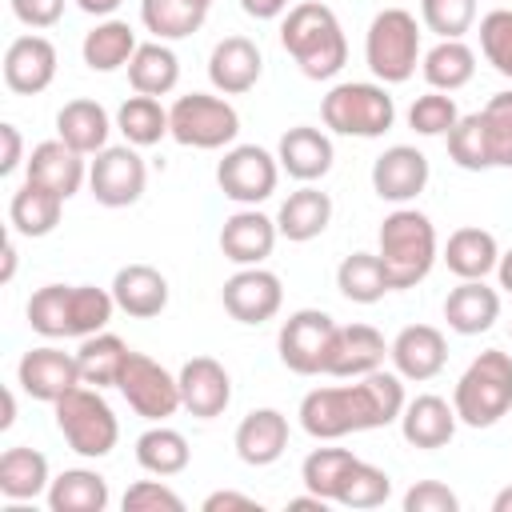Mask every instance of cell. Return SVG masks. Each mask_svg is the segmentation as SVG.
Instances as JSON below:
<instances>
[{
	"label": "cell",
	"mask_w": 512,
	"mask_h": 512,
	"mask_svg": "<svg viewBox=\"0 0 512 512\" xmlns=\"http://www.w3.org/2000/svg\"><path fill=\"white\" fill-rule=\"evenodd\" d=\"M404 412V376L400 372H368L352 384L312 388L300 400V428L312 440H340L348 432H372L396 424Z\"/></svg>",
	"instance_id": "obj_1"
},
{
	"label": "cell",
	"mask_w": 512,
	"mask_h": 512,
	"mask_svg": "<svg viewBox=\"0 0 512 512\" xmlns=\"http://www.w3.org/2000/svg\"><path fill=\"white\" fill-rule=\"evenodd\" d=\"M280 44L308 80H332L348 60V40L336 12L320 0H300L280 20Z\"/></svg>",
	"instance_id": "obj_2"
},
{
	"label": "cell",
	"mask_w": 512,
	"mask_h": 512,
	"mask_svg": "<svg viewBox=\"0 0 512 512\" xmlns=\"http://www.w3.org/2000/svg\"><path fill=\"white\" fill-rule=\"evenodd\" d=\"M376 240H380L376 256H380V264H384V272L392 280V292L416 288L432 272V264L440 256L436 224L420 208H408V204H400L396 212L384 216Z\"/></svg>",
	"instance_id": "obj_3"
},
{
	"label": "cell",
	"mask_w": 512,
	"mask_h": 512,
	"mask_svg": "<svg viewBox=\"0 0 512 512\" xmlns=\"http://www.w3.org/2000/svg\"><path fill=\"white\" fill-rule=\"evenodd\" d=\"M452 408L468 428H492L512 412V356L500 348L480 352L452 388Z\"/></svg>",
	"instance_id": "obj_4"
},
{
	"label": "cell",
	"mask_w": 512,
	"mask_h": 512,
	"mask_svg": "<svg viewBox=\"0 0 512 512\" xmlns=\"http://www.w3.org/2000/svg\"><path fill=\"white\" fill-rule=\"evenodd\" d=\"M320 120L336 136L376 140L396 124V100L380 80H344L320 100Z\"/></svg>",
	"instance_id": "obj_5"
},
{
	"label": "cell",
	"mask_w": 512,
	"mask_h": 512,
	"mask_svg": "<svg viewBox=\"0 0 512 512\" xmlns=\"http://www.w3.org/2000/svg\"><path fill=\"white\" fill-rule=\"evenodd\" d=\"M56 428L68 440V448L84 460H100L116 448L120 440V420L112 412V404L104 400V388L92 384H76L72 392H64L56 404Z\"/></svg>",
	"instance_id": "obj_6"
},
{
	"label": "cell",
	"mask_w": 512,
	"mask_h": 512,
	"mask_svg": "<svg viewBox=\"0 0 512 512\" xmlns=\"http://www.w3.org/2000/svg\"><path fill=\"white\" fill-rule=\"evenodd\" d=\"M364 60L380 84L412 80L420 64V24L408 8H380L364 32Z\"/></svg>",
	"instance_id": "obj_7"
},
{
	"label": "cell",
	"mask_w": 512,
	"mask_h": 512,
	"mask_svg": "<svg viewBox=\"0 0 512 512\" xmlns=\"http://www.w3.org/2000/svg\"><path fill=\"white\" fill-rule=\"evenodd\" d=\"M168 128L172 140L184 148H200V152H216V148H232L240 136V112L224 100V96H208V92H188L176 96L168 108Z\"/></svg>",
	"instance_id": "obj_8"
},
{
	"label": "cell",
	"mask_w": 512,
	"mask_h": 512,
	"mask_svg": "<svg viewBox=\"0 0 512 512\" xmlns=\"http://www.w3.org/2000/svg\"><path fill=\"white\" fill-rule=\"evenodd\" d=\"M332 336H336V320L324 308H296L276 336L280 364L296 376H324Z\"/></svg>",
	"instance_id": "obj_9"
},
{
	"label": "cell",
	"mask_w": 512,
	"mask_h": 512,
	"mask_svg": "<svg viewBox=\"0 0 512 512\" xmlns=\"http://www.w3.org/2000/svg\"><path fill=\"white\" fill-rule=\"evenodd\" d=\"M120 396L128 400V408L152 424H164L176 408H184L180 400V376H172L160 360L144 356V352H128V364L120 372Z\"/></svg>",
	"instance_id": "obj_10"
},
{
	"label": "cell",
	"mask_w": 512,
	"mask_h": 512,
	"mask_svg": "<svg viewBox=\"0 0 512 512\" xmlns=\"http://www.w3.org/2000/svg\"><path fill=\"white\" fill-rule=\"evenodd\" d=\"M216 184L228 200L256 208L260 200H268L280 184V160L260 148V144H232L224 152V160L216 164Z\"/></svg>",
	"instance_id": "obj_11"
},
{
	"label": "cell",
	"mask_w": 512,
	"mask_h": 512,
	"mask_svg": "<svg viewBox=\"0 0 512 512\" xmlns=\"http://www.w3.org/2000/svg\"><path fill=\"white\" fill-rule=\"evenodd\" d=\"M148 168L136 152V144H108L88 164V192L104 208H128L144 196Z\"/></svg>",
	"instance_id": "obj_12"
},
{
	"label": "cell",
	"mask_w": 512,
	"mask_h": 512,
	"mask_svg": "<svg viewBox=\"0 0 512 512\" xmlns=\"http://www.w3.org/2000/svg\"><path fill=\"white\" fill-rule=\"evenodd\" d=\"M432 180V164L412 144H392L372 160V192L388 204H412Z\"/></svg>",
	"instance_id": "obj_13"
},
{
	"label": "cell",
	"mask_w": 512,
	"mask_h": 512,
	"mask_svg": "<svg viewBox=\"0 0 512 512\" xmlns=\"http://www.w3.org/2000/svg\"><path fill=\"white\" fill-rule=\"evenodd\" d=\"M220 300H224V312L240 324H264L280 312L284 304V288H280V276L252 264V268H240L224 280L220 288Z\"/></svg>",
	"instance_id": "obj_14"
},
{
	"label": "cell",
	"mask_w": 512,
	"mask_h": 512,
	"mask_svg": "<svg viewBox=\"0 0 512 512\" xmlns=\"http://www.w3.org/2000/svg\"><path fill=\"white\" fill-rule=\"evenodd\" d=\"M16 384L32 396V400H44V404H56L64 392H72L80 380V364H76V352H64L56 344H40V348H28L16 364Z\"/></svg>",
	"instance_id": "obj_15"
},
{
	"label": "cell",
	"mask_w": 512,
	"mask_h": 512,
	"mask_svg": "<svg viewBox=\"0 0 512 512\" xmlns=\"http://www.w3.org/2000/svg\"><path fill=\"white\" fill-rule=\"evenodd\" d=\"M176 376H180L184 412H192L196 420H216L232 404V376H228V368L220 360L192 356V360H184V368Z\"/></svg>",
	"instance_id": "obj_16"
},
{
	"label": "cell",
	"mask_w": 512,
	"mask_h": 512,
	"mask_svg": "<svg viewBox=\"0 0 512 512\" xmlns=\"http://www.w3.org/2000/svg\"><path fill=\"white\" fill-rule=\"evenodd\" d=\"M56 80V44L40 32L16 36L4 48V84L16 96H36Z\"/></svg>",
	"instance_id": "obj_17"
},
{
	"label": "cell",
	"mask_w": 512,
	"mask_h": 512,
	"mask_svg": "<svg viewBox=\"0 0 512 512\" xmlns=\"http://www.w3.org/2000/svg\"><path fill=\"white\" fill-rule=\"evenodd\" d=\"M384 356H388V344L372 324H336L324 376L356 380V376H368V372L384 368Z\"/></svg>",
	"instance_id": "obj_18"
},
{
	"label": "cell",
	"mask_w": 512,
	"mask_h": 512,
	"mask_svg": "<svg viewBox=\"0 0 512 512\" xmlns=\"http://www.w3.org/2000/svg\"><path fill=\"white\" fill-rule=\"evenodd\" d=\"M388 360L404 380H432L444 372L448 364V340L440 328L432 324H408L396 332V340L388 344Z\"/></svg>",
	"instance_id": "obj_19"
},
{
	"label": "cell",
	"mask_w": 512,
	"mask_h": 512,
	"mask_svg": "<svg viewBox=\"0 0 512 512\" xmlns=\"http://www.w3.org/2000/svg\"><path fill=\"white\" fill-rule=\"evenodd\" d=\"M24 180L56 192L60 200H72L80 192V184L88 180V164L76 148H68L60 136L56 140H40L32 148V156L24 160Z\"/></svg>",
	"instance_id": "obj_20"
},
{
	"label": "cell",
	"mask_w": 512,
	"mask_h": 512,
	"mask_svg": "<svg viewBox=\"0 0 512 512\" xmlns=\"http://www.w3.org/2000/svg\"><path fill=\"white\" fill-rule=\"evenodd\" d=\"M280 240V228L272 216H264L260 208H240L224 220L220 228V252L224 260L240 264V268H252V264H264L272 256Z\"/></svg>",
	"instance_id": "obj_21"
},
{
	"label": "cell",
	"mask_w": 512,
	"mask_h": 512,
	"mask_svg": "<svg viewBox=\"0 0 512 512\" xmlns=\"http://www.w3.org/2000/svg\"><path fill=\"white\" fill-rule=\"evenodd\" d=\"M260 72H264V56H260L256 40H248V36H224L208 56V80L220 96L252 92Z\"/></svg>",
	"instance_id": "obj_22"
},
{
	"label": "cell",
	"mask_w": 512,
	"mask_h": 512,
	"mask_svg": "<svg viewBox=\"0 0 512 512\" xmlns=\"http://www.w3.org/2000/svg\"><path fill=\"white\" fill-rule=\"evenodd\" d=\"M276 160H280V168H284L292 180L312 184V180H320V176L332 172V160H336V152H332V136H328L324 128L296 124V128H288V132L280 136V144H276Z\"/></svg>",
	"instance_id": "obj_23"
},
{
	"label": "cell",
	"mask_w": 512,
	"mask_h": 512,
	"mask_svg": "<svg viewBox=\"0 0 512 512\" xmlns=\"http://www.w3.org/2000/svg\"><path fill=\"white\" fill-rule=\"evenodd\" d=\"M236 456L252 468H268L284 456L288 448V416L280 408H252L240 424H236Z\"/></svg>",
	"instance_id": "obj_24"
},
{
	"label": "cell",
	"mask_w": 512,
	"mask_h": 512,
	"mask_svg": "<svg viewBox=\"0 0 512 512\" xmlns=\"http://www.w3.org/2000/svg\"><path fill=\"white\" fill-rule=\"evenodd\" d=\"M112 300L132 320H152L168 308V280L152 264H124L112 276Z\"/></svg>",
	"instance_id": "obj_25"
},
{
	"label": "cell",
	"mask_w": 512,
	"mask_h": 512,
	"mask_svg": "<svg viewBox=\"0 0 512 512\" xmlns=\"http://www.w3.org/2000/svg\"><path fill=\"white\" fill-rule=\"evenodd\" d=\"M456 424H460V416H456V408H452L444 396L424 392V396H416V400H404L400 432H404V440H408L412 448H424V452L444 448V444L456 436Z\"/></svg>",
	"instance_id": "obj_26"
},
{
	"label": "cell",
	"mask_w": 512,
	"mask_h": 512,
	"mask_svg": "<svg viewBox=\"0 0 512 512\" xmlns=\"http://www.w3.org/2000/svg\"><path fill=\"white\" fill-rule=\"evenodd\" d=\"M444 320L456 336H480L500 320V292L484 280H460L444 296Z\"/></svg>",
	"instance_id": "obj_27"
},
{
	"label": "cell",
	"mask_w": 512,
	"mask_h": 512,
	"mask_svg": "<svg viewBox=\"0 0 512 512\" xmlns=\"http://www.w3.org/2000/svg\"><path fill=\"white\" fill-rule=\"evenodd\" d=\"M328 224H332V196L320 192V188H312V184L288 192L284 204H280V212H276V228H280V236L292 240V244L316 240Z\"/></svg>",
	"instance_id": "obj_28"
},
{
	"label": "cell",
	"mask_w": 512,
	"mask_h": 512,
	"mask_svg": "<svg viewBox=\"0 0 512 512\" xmlns=\"http://www.w3.org/2000/svg\"><path fill=\"white\" fill-rule=\"evenodd\" d=\"M108 132H112V116L104 112L100 100H68L56 112V136L76 148L80 156H96L100 148H108Z\"/></svg>",
	"instance_id": "obj_29"
},
{
	"label": "cell",
	"mask_w": 512,
	"mask_h": 512,
	"mask_svg": "<svg viewBox=\"0 0 512 512\" xmlns=\"http://www.w3.org/2000/svg\"><path fill=\"white\" fill-rule=\"evenodd\" d=\"M440 260H444L448 272L460 276V280H484V276L496 272V264H500V244H496V236H492L488 228L468 224V228H456V232L448 236Z\"/></svg>",
	"instance_id": "obj_30"
},
{
	"label": "cell",
	"mask_w": 512,
	"mask_h": 512,
	"mask_svg": "<svg viewBox=\"0 0 512 512\" xmlns=\"http://www.w3.org/2000/svg\"><path fill=\"white\" fill-rule=\"evenodd\" d=\"M48 484H52V472H48V456L28 448V444H16V448H4L0 456V496L20 504V500H36V496H48Z\"/></svg>",
	"instance_id": "obj_31"
},
{
	"label": "cell",
	"mask_w": 512,
	"mask_h": 512,
	"mask_svg": "<svg viewBox=\"0 0 512 512\" xmlns=\"http://www.w3.org/2000/svg\"><path fill=\"white\" fill-rule=\"evenodd\" d=\"M136 32L128 20H116V16H104L96 20V28L84 36L80 44V56L92 72H116V68H128V60L136 56Z\"/></svg>",
	"instance_id": "obj_32"
},
{
	"label": "cell",
	"mask_w": 512,
	"mask_h": 512,
	"mask_svg": "<svg viewBox=\"0 0 512 512\" xmlns=\"http://www.w3.org/2000/svg\"><path fill=\"white\" fill-rule=\"evenodd\" d=\"M60 212H64V200L32 180H24L16 192H12V204H8V220H12V232L16 236H28V240H40L48 232H56L60 224Z\"/></svg>",
	"instance_id": "obj_33"
},
{
	"label": "cell",
	"mask_w": 512,
	"mask_h": 512,
	"mask_svg": "<svg viewBox=\"0 0 512 512\" xmlns=\"http://www.w3.org/2000/svg\"><path fill=\"white\" fill-rule=\"evenodd\" d=\"M112 500L108 480L96 468H64L48 484V508L52 512H104Z\"/></svg>",
	"instance_id": "obj_34"
},
{
	"label": "cell",
	"mask_w": 512,
	"mask_h": 512,
	"mask_svg": "<svg viewBox=\"0 0 512 512\" xmlns=\"http://www.w3.org/2000/svg\"><path fill=\"white\" fill-rule=\"evenodd\" d=\"M128 344L116 336V332H92L80 340L76 348V364H80V380L92 384V388H116L120 384V372L128 364Z\"/></svg>",
	"instance_id": "obj_35"
},
{
	"label": "cell",
	"mask_w": 512,
	"mask_h": 512,
	"mask_svg": "<svg viewBox=\"0 0 512 512\" xmlns=\"http://www.w3.org/2000/svg\"><path fill=\"white\" fill-rule=\"evenodd\" d=\"M128 84L144 96H168L180 84V60L164 40H148L128 60Z\"/></svg>",
	"instance_id": "obj_36"
},
{
	"label": "cell",
	"mask_w": 512,
	"mask_h": 512,
	"mask_svg": "<svg viewBox=\"0 0 512 512\" xmlns=\"http://www.w3.org/2000/svg\"><path fill=\"white\" fill-rule=\"evenodd\" d=\"M192 460V448L184 440V432L168 428V424H152L148 432L136 436V464L152 476H180Z\"/></svg>",
	"instance_id": "obj_37"
},
{
	"label": "cell",
	"mask_w": 512,
	"mask_h": 512,
	"mask_svg": "<svg viewBox=\"0 0 512 512\" xmlns=\"http://www.w3.org/2000/svg\"><path fill=\"white\" fill-rule=\"evenodd\" d=\"M420 72L436 92H460L476 76V52L464 40H440L424 52Z\"/></svg>",
	"instance_id": "obj_38"
},
{
	"label": "cell",
	"mask_w": 512,
	"mask_h": 512,
	"mask_svg": "<svg viewBox=\"0 0 512 512\" xmlns=\"http://www.w3.org/2000/svg\"><path fill=\"white\" fill-rule=\"evenodd\" d=\"M140 20L156 40H184L204 28L208 4H200V0H140Z\"/></svg>",
	"instance_id": "obj_39"
},
{
	"label": "cell",
	"mask_w": 512,
	"mask_h": 512,
	"mask_svg": "<svg viewBox=\"0 0 512 512\" xmlns=\"http://www.w3.org/2000/svg\"><path fill=\"white\" fill-rule=\"evenodd\" d=\"M336 288L352 304H376L384 300V292H392V280L376 252H352L336 268Z\"/></svg>",
	"instance_id": "obj_40"
},
{
	"label": "cell",
	"mask_w": 512,
	"mask_h": 512,
	"mask_svg": "<svg viewBox=\"0 0 512 512\" xmlns=\"http://www.w3.org/2000/svg\"><path fill=\"white\" fill-rule=\"evenodd\" d=\"M116 128H120L124 140L136 144V148H152V144H160L164 136H172V128H168V108H164L156 96H144V92L128 96V100L116 108Z\"/></svg>",
	"instance_id": "obj_41"
},
{
	"label": "cell",
	"mask_w": 512,
	"mask_h": 512,
	"mask_svg": "<svg viewBox=\"0 0 512 512\" xmlns=\"http://www.w3.org/2000/svg\"><path fill=\"white\" fill-rule=\"evenodd\" d=\"M28 328L48 336V340H64L72 336V284H44L32 292L28 308Z\"/></svg>",
	"instance_id": "obj_42"
},
{
	"label": "cell",
	"mask_w": 512,
	"mask_h": 512,
	"mask_svg": "<svg viewBox=\"0 0 512 512\" xmlns=\"http://www.w3.org/2000/svg\"><path fill=\"white\" fill-rule=\"evenodd\" d=\"M356 460L360 456L352 448H312L304 456V464H300V480H304L308 492H316L328 504H336V492H340V484H344V476H348V468Z\"/></svg>",
	"instance_id": "obj_43"
},
{
	"label": "cell",
	"mask_w": 512,
	"mask_h": 512,
	"mask_svg": "<svg viewBox=\"0 0 512 512\" xmlns=\"http://www.w3.org/2000/svg\"><path fill=\"white\" fill-rule=\"evenodd\" d=\"M448 160L464 172L492 168V148H488V132H484L480 112H468L456 120V128L448 132Z\"/></svg>",
	"instance_id": "obj_44"
},
{
	"label": "cell",
	"mask_w": 512,
	"mask_h": 512,
	"mask_svg": "<svg viewBox=\"0 0 512 512\" xmlns=\"http://www.w3.org/2000/svg\"><path fill=\"white\" fill-rule=\"evenodd\" d=\"M388 496H392V476L368 460H356L336 492V504L340 508H380Z\"/></svg>",
	"instance_id": "obj_45"
},
{
	"label": "cell",
	"mask_w": 512,
	"mask_h": 512,
	"mask_svg": "<svg viewBox=\"0 0 512 512\" xmlns=\"http://www.w3.org/2000/svg\"><path fill=\"white\" fill-rule=\"evenodd\" d=\"M116 312L112 288H96V284H72V336H92L104 332L108 320Z\"/></svg>",
	"instance_id": "obj_46"
},
{
	"label": "cell",
	"mask_w": 512,
	"mask_h": 512,
	"mask_svg": "<svg viewBox=\"0 0 512 512\" xmlns=\"http://www.w3.org/2000/svg\"><path fill=\"white\" fill-rule=\"evenodd\" d=\"M456 120H460L456 100L448 92H436V88L424 92V96H416L412 108H408V128L416 136H448L456 128Z\"/></svg>",
	"instance_id": "obj_47"
},
{
	"label": "cell",
	"mask_w": 512,
	"mask_h": 512,
	"mask_svg": "<svg viewBox=\"0 0 512 512\" xmlns=\"http://www.w3.org/2000/svg\"><path fill=\"white\" fill-rule=\"evenodd\" d=\"M420 20L440 40H464L476 24V0H420Z\"/></svg>",
	"instance_id": "obj_48"
},
{
	"label": "cell",
	"mask_w": 512,
	"mask_h": 512,
	"mask_svg": "<svg viewBox=\"0 0 512 512\" xmlns=\"http://www.w3.org/2000/svg\"><path fill=\"white\" fill-rule=\"evenodd\" d=\"M480 120H484V132H488L492 168H512V88L496 92L480 108Z\"/></svg>",
	"instance_id": "obj_49"
},
{
	"label": "cell",
	"mask_w": 512,
	"mask_h": 512,
	"mask_svg": "<svg viewBox=\"0 0 512 512\" xmlns=\"http://www.w3.org/2000/svg\"><path fill=\"white\" fill-rule=\"evenodd\" d=\"M480 52L484 60L512 80V8H492L480 20Z\"/></svg>",
	"instance_id": "obj_50"
},
{
	"label": "cell",
	"mask_w": 512,
	"mask_h": 512,
	"mask_svg": "<svg viewBox=\"0 0 512 512\" xmlns=\"http://www.w3.org/2000/svg\"><path fill=\"white\" fill-rule=\"evenodd\" d=\"M124 512H184V496L180 492H172L168 484H164V476L160 480H136V484H128V492H124Z\"/></svg>",
	"instance_id": "obj_51"
},
{
	"label": "cell",
	"mask_w": 512,
	"mask_h": 512,
	"mask_svg": "<svg viewBox=\"0 0 512 512\" xmlns=\"http://www.w3.org/2000/svg\"><path fill=\"white\" fill-rule=\"evenodd\" d=\"M460 496L440 480H416L404 492V512H456Z\"/></svg>",
	"instance_id": "obj_52"
},
{
	"label": "cell",
	"mask_w": 512,
	"mask_h": 512,
	"mask_svg": "<svg viewBox=\"0 0 512 512\" xmlns=\"http://www.w3.org/2000/svg\"><path fill=\"white\" fill-rule=\"evenodd\" d=\"M8 4H12V16L20 24H28V28H52V24H60L68 0H8Z\"/></svg>",
	"instance_id": "obj_53"
},
{
	"label": "cell",
	"mask_w": 512,
	"mask_h": 512,
	"mask_svg": "<svg viewBox=\"0 0 512 512\" xmlns=\"http://www.w3.org/2000/svg\"><path fill=\"white\" fill-rule=\"evenodd\" d=\"M0 140H4V156H0V176H12L24 164V140L16 124H0Z\"/></svg>",
	"instance_id": "obj_54"
},
{
	"label": "cell",
	"mask_w": 512,
	"mask_h": 512,
	"mask_svg": "<svg viewBox=\"0 0 512 512\" xmlns=\"http://www.w3.org/2000/svg\"><path fill=\"white\" fill-rule=\"evenodd\" d=\"M228 508H260L256 496H244V492H232V488H220L212 496H204V512H228Z\"/></svg>",
	"instance_id": "obj_55"
},
{
	"label": "cell",
	"mask_w": 512,
	"mask_h": 512,
	"mask_svg": "<svg viewBox=\"0 0 512 512\" xmlns=\"http://www.w3.org/2000/svg\"><path fill=\"white\" fill-rule=\"evenodd\" d=\"M240 8L252 16V20H276L288 12V0H240Z\"/></svg>",
	"instance_id": "obj_56"
},
{
	"label": "cell",
	"mask_w": 512,
	"mask_h": 512,
	"mask_svg": "<svg viewBox=\"0 0 512 512\" xmlns=\"http://www.w3.org/2000/svg\"><path fill=\"white\" fill-rule=\"evenodd\" d=\"M76 8L88 16H112L120 8V0H76Z\"/></svg>",
	"instance_id": "obj_57"
},
{
	"label": "cell",
	"mask_w": 512,
	"mask_h": 512,
	"mask_svg": "<svg viewBox=\"0 0 512 512\" xmlns=\"http://www.w3.org/2000/svg\"><path fill=\"white\" fill-rule=\"evenodd\" d=\"M16 276V240L4 244V268H0V284H12Z\"/></svg>",
	"instance_id": "obj_58"
},
{
	"label": "cell",
	"mask_w": 512,
	"mask_h": 512,
	"mask_svg": "<svg viewBox=\"0 0 512 512\" xmlns=\"http://www.w3.org/2000/svg\"><path fill=\"white\" fill-rule=\"evenodd\" d=\"M496 276H500V288H504V292H512V248H508V252H500Z\"/></svg>",
	"instance_id": "obj_59"
},
{
	"label": "cell",
	"mask_w": 512,
	"mask_h": 512,
	"mask_svg": "<svg viewBox=\"0 0 512 512\" xmlns=\"http://www.w3.org/2000/svg\"><path fill=\"white\" fill-rule=\"evenodd\" d=\"M16 424V396L12 388H4V416H0V428H12Z\"/></svg>",
	"instance_id": "obj_60"
},
{
	"label": "cell",
	"mask_w": 512,
	"mask_h": 512,
	"mask_svg": "<svg viewBox=\"0 0 512 512\" xmlns=\"http://www.w3.org/2000/svg\"><path fill=\"white\" fill-rule=\"evenodd\" d=\"M492 512H512V484L492 496Z\"/></svg>",
	"instance_id": "obj_61"
},
{
	"label": "cell",
	"mask_w": 512,
	"mask_h": 512,
	"mask_svg": "<svg viewBox=\"0 0 512 512\" xmlns=\"http://www.w3.org/2000/svg\"><path fill=\"white\" fill-rule=\"evenodd\" d=\"M200 4H208V8H212V0H200Z\"/></svg>",
	"instance_id": "obj_62"
},
{
	"label": "cell",
	"mask_w": 512,
	"mask_h": 512,
	"mask_svg": "<svg viewBox=\"0 0 512 512\" xmlns=\"http://www.w3.org/2000/svg\"><path fill=\"white\" fill-rule=\"evenodd\" d=\"M508 332H512V328H508Z\"/></svg>",
	"instance_id": "obj_63"
}]
</instances>
